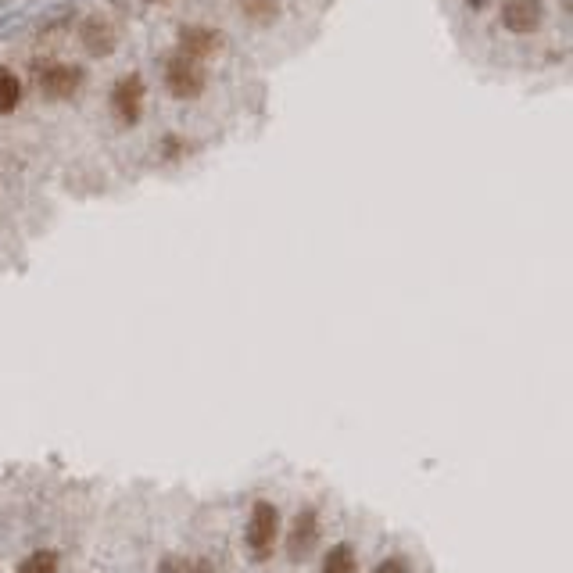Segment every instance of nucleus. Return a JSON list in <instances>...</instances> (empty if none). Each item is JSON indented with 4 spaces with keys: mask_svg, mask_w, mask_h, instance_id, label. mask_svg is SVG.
Listing matches in <instances>:
<instances>
[{
    "mask_svg": "<svg viewBox=\"0 0 573 573\" xmlns=\"http://www.w3.org/2000/svg\"><path fill=\"white\" fill-rule=\"evenodd\" d=\"M162 573H183V570H180V566H176V563H172V566L165 563V570H162Z\"/></svg>",
    "mask_w": 573,
    "mask_h": 573,
    "instance_id": "2eb2a0df",
    "label": "nucleus"
},
{
    "mask_svg": "<svg viewBox=\"0 0 573 573\" xmlns=\"http://www.w3.org/2000/svg\"><path fill=\"white\" fill-rule=\"evenodd\" d=\"M115 43H119V33H115V26H108L104 18H90V22H83V47L94 54V58L112 54Z\"/></svg>",
    "mask_w": 573,
    "mask_h": 573,
    "instance_id": "6e6552de",
    "label": "nucleus"
},
{
    "mask_svg": "<svg viewBox=\"0 0 573 573\" xmlns=\"http://www.w3.org/2000/svg\"><path fill=\"white\" fill-rule=\"evenodd\" d=\"M140 108H144V79L140 76H126L115 83L112 90V112L119 115L126 126L140 119Z\"/></svg>",
    "mask_w": 573,
    "mask_h": 573,
    "instance_id": "20e7f679",
    "label": "nucleus"
},
{
    "mask_svg": "<svg viewBox=\"0 0 573 573\" xmlns=\"http://www.w3.org/2000/svg\"><path fill=\"white\" fill-rule=\"evenodd\" d=\"M194 573H215V566H212V563H197Z\"/></svg>",
    "mask_w": 573,
    "mask_h": 573,
    "instance_id": "4468645a",
    "label": "nucleus"
},
{
    "mask_svg": "<svg viewBox=\"0 0 573 573\" xmlns=\"http://www.w3.org/2000/svg\"><path fill=\"white\" fill-rule=\"evenodd\" d=\"M319 541V513L316 509H301L291 523V534H287V548H291L294 559H305Z\"/></svg>",
    "mask_w": 573,
    "mask_h": 573,
    "instance_id": "423d86ee",
    "label": "nucleus"
},
{
    "mask_svg": "<svg viewBox=\"0 0 573 573\" xmlns=\"http://www.w3.org/2000/svg\"><path fill=\"white\" fill-rule=\"evenodd\" d=\"M541 18H545V8H541V0H505L502 4V22L509 33H534L541 26Z\"/></svg>",
    "mask_w": 573,
    "mask_h": 573,
    "instance_id": "39448f33",
    "label": "nucleus"
},
{
    "mask_svg": "<svg viewBox=\"0 0 573 573\" xmlns=\"http://www.w3.org/2000/svg\"><path fill=\"white\" fill-rule=\"evenodd\" d=\"M373 573H412L409 570V563H405L402 556H387L384 563H377V570Z\"/></svg>",
    "mask_w": 573,
    "mask_h": 573,
    "instance_id": "ddd939ff",
    "label": "nucleus"
},
{
    "mask_svg": "<svg viewBox=\"0 0 573 573\" xmlns=\"http://www.w3.org/2000/svg\"><path fill=\"white\" fill-rule=\"evenodd\" d=\"M319 573H359V566H355V548H351V545H334L330 552H326L323 570H319Z\"/></svg>",
    "mask_w": 573,
    "mask_h": 573,
    "instance_id": "9b49d317",
    "label": "nucleus"
},
{
    "mask_svg": "<svg viewBox=\"0 0 573 573\" xmlns=\"http://www.w3.org/2000/svg\"><path fill=\"white\" fill-rule=\"evenodd\" d=\"M219 51V36H215V29L208 26H183L180 33V58H190V61H201L212 58V54Z\"/></svg>",
    "mask_w": 573,
    "mask_h": 573,
    "instance_id": "0eeeda50",
    "label": "nucleus"
},
{
    "mask_svg": "<svg viewBox=\"0 0 573 573\" xmlns=\"http://www.w3.org/2000/svg\"><path fill=\"white\" fill-rule=\"evenodd\" d=\"M58 566H61V556L54 548H36V552H29V556L18 563L15 573H58Z\"/></svg>",
    "mask_w": 573,
    "mask_h": 573,
    "instance_id": "9d476101",
    "label": "nucleus"
},
{
    "mask_svg": "<svg viewBox=\"0 0 573 573\" xmlns=\"http://www.w3.org/2000/svg\"><path fill=\"white\" fill-rule=\"evenodd\" d=\"M165 90H169V97H180V101L201 97V90H205V69H201L197 61L176 54V58H169V65H165Z\"/></svg>",
    "mask_w": 573,
    "mask_h": 573,
    "instance_id": "f03ea898",
    "label": "nucleus"
},
{
    "mask_svg": "<svg viewBox=\"0 0 573 573\" xmlns=\"http://www.w3.org/2000/svg\"><path fill=\"white\" fill-rule=\"evenodd\" d=\"M83 86V69L79 65H65V61H54L40 72V90L54 101H65Z\"/></svg>",
    "mask_w": 573,
    "mask_h": 573,
    "instance_id": "7ed1b4c3",
    "label": "nucleus"
},
{
    "mask_svg": "<svg viewBox=\"0 0 573 573\" xmlns=\"http://www.w3.org/2000/svg\"><path fill=\"white\" fill-rule=\"evenodd\" d=\"M18 101H22V79L8 65H0V115L15 112Z\"/></svg>",
    "mask_w": 573,
    "mask_h": 573,
    "instance_id": "1a4fd4ad",
    "label": "nucleus"
},
{
    "mask_svg": "<svg viewBox=\"0 0 573 573\" xmlns=\"http://www.w3.org/2000/svg\"><path fill=\"white\" fill-rule=\"evenodd\" d=\"M248 552L255 559H269L273 556L276 541H280V513H276L273 502H255L251 505V516H248Z\"/></svg>",
    "mask_w": 573,
    "mask_h": 573,
    "instance_id": "f257e3e1",
    "label": "nucleus"
},
{
    "mask_svg": "<svg viewBox=\"0 0 573 573\" xmlns=\"http://www.w3.org/2000/svg\"><path fill=\"white\" fill-rule=\"evenodd\" d=\"M240 11L258 22V26H269L276 15H280V0H240Z\"/></svg>",
    "mask_w": 573,
    "mask_h": 573,
    "instance_id": "f8f14e48",
    "label": "nucleus"
}]
</instances>
